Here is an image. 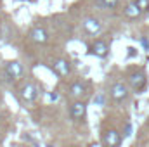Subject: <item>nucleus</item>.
<instances>
[{
  "label": "nucleus",
  "instance_id": "nucleus-1",
  "mask_svg": "<svg viewBox=\"0 0 149 147\" xmlns=\"http://www.w3.org/2000/svg\"><path fill=\"white\" fill-rule=\"evenodd\" d=\"M127 81H128V87H130L135 94H142V92L148 88V74H146L144 69H141V68L128 69Z\"/></svg>",
  "mask_w": 149,
  "mask_h": 147
},
{
  "label": "nucleus",
  "instance_id": "nucleus-2",
  "mask_svg": "<svg viewBox=\"0 0 149 147\" xmlns=\"http://www.w3.org/2000/svg\"><path fill=\"white\" fill-rule=\"evenodd\" d=\"M3 73H5V76L10 81H19V80L24 78V73L26 71H24V64L21 61L12 59V61H7L3 64Z\"/></svg>",
  "mask_w": 149,
  "mask_h": 147
},
{
  "label": "nucleus",
  "instance_id": "nucleus-3",
  "mask_svg": "<svg viewBox=\"0 0 149 147\" xmlns=\"http://www.w3.org/2000/svg\"><path fill=\"white\" fill-rule=\"evenodd\" d=\"M38 95H40L38 87H37V83H33V81H26V83H23L21 88H19V97H21L24 102H28V104H33L38 99Z\"/></svg>",
  "mask_w": 149,
  "mask_h": 147
},
{
  "label": "nucleus",
  "instance_id": "nucleus-4",
  "mask_svg": "<svg viewBox=\"0 0 149 147\" xmlns=\"http://www.w3.org/2000/svg\"><path fill=\"white\" fill-rule=\"evenodd\" d=\"M102 144L104 147H120L123 142V133L118 132L116 128H108L102 132Z\"/></svg>",
  "mask_w": 149,
  "mask_h": 147
},
{
  "label": "nucleus",
  "instance_id": "nucleus-5",
  "mask_svg": "<svg viewBox=\"0 0 149 147\" xmlns=\"http://www.w3.org/2000/svg\"><path fill=\"white\" fill-rule=\"evenodd\" d=\"M109 97L113 102H123L128 97V87L123 81H113L109 87Z\"/></svg>",
  "mask_w": 149,
  "mask_h": 147
},
{
  "label": "nucleus",
  "instance_id": "nucleus-6",
  "mask_svg": "<svg viewBox=\"0 0 149 147\" xmlns=\"http://www.w3.org/2000/svg\"><path fill=\"white\" fill-rule=\"evenodd\" d=\"M70 116L73 121H83L87 116V102L81 99H74L70 104Z\"/></svg>",
  "mask_w": 149,
  "mask_h": 147
},
{
  "label": "nucleus",
  "instance_id": "nucleus-7",
  "mask_svg": "<svg viewBox=\"0 0 149 147\" xmlns=\"http://www.w3.org/2000/svg\"><path fill=\"white\" fill-rule=\"evenodd\" d=\"M81 28H83V31H85L88 37H95V35H99V33L102 31V23H101L97 17L88 16V17H85V19H83Z\"/></svg>",
  "mask_w": 149,
  "mask_h": 147
},
{
  "label": "nucleus",
  "instance_id": "nucleus-8",
  "mask_svg": "<svg viewBox=\"0 0 149 147\" xmlns=\"http://www.w3.org/2000/svg\"><path fill=\"white\" fill-rule=\"evenodd\" d=\"M50 69L54 71L56 76L66 78V76H70V73H71V64H70V61H66V59H63V57H57V59L52 61Z\"/></svg>",
  "mask_w": 149,
  "mask_h": 147
},
{
  "label": "nucleus",
  "instance_id": "nucleus-9",
  "mask_svg": "<svg viewBox=\"0 0 149 147\" xmlns=\"http://www.w3.org/2000/svg\"><path fill=\"white\" fill-rule=\"evenodd\" d=\"M88 54L90 55H95L99 59H106L109 55V43L104 42V40H97V42H94L88 47Z\"/></svg>",
  "mask_w": 149,
  "mask_h": 147
},
{
  "label": "nucleus",
  "instance_id": "nucleus-10",
  "mask_svg": "<svg viewBox=\"0 0 149 147\" xmlns=\"http://www.w3.org/2000/svg\"><path fill=\"white\" fill-rule=\"evenodd\" d=\"M30 40L33 42V43H38V45H45L47 42H49V33L43 30V28H31L30 30Z\"/></svg>",
  "mask_w": 149,
  "mask_h": 147
},
{
  "label": "nucleus",
  "instance_id": "nucleus-11",
  "mask_svg": "<svg viewBox=\"0 0 149 147\" xmlns=\"http://www.w3.org/2000/svg\"><path fill=\"white\" fill-rule=\"evenodd\" d=\"M85 94H87V87H85L83 81L76 80V81H73V83L70 85V95H71L73 99H81Z\"/></svg>",
  "mask_w": 149,
  "mask_h": 147
},
{
  "label": "nucleus",
  "instance_id": "nucleus-12",
  "mask_svg": "<svg viewBox=\"0 0 149 147\" xmlns=\"http://www.w3.org/2000/svg\"><path fill=\"white\" fill-rule=\"evenodd\" d=\"M123 12H125V16H127L128 19H137V17H141V14H142V10L137 7L135 2H128V3L125 5Z\"/></svg>",
  "mask_w": 149,
  "mask_h": 147
},
{
  "label": "nucleus",
  "instance_id": "nucleus-13",
  "mask_svg": "<svg viewBox=\"0 0 149 147\" xmlns=\"http://www.w3.org/2000/svg\"><path fill=\"white\" fill-rule=\"evenodd\" d=\"M99 3H101V7H104V9H108V10H114V9L118 7L120 0H101Z\"/></svg>",
  "mask_w": 149,
  "mask_h": 147
},
{
  "label": "nucleus",
  "instance_id": "nucleus-14",
  "mask_svg": "<svg viewBox=\"0 0 149 147\" xmlns=\"http://www.w3.org/2000/svg\"><path fill=\"white\" fill-rule=\"evenodd\" d=\"M135 3H137V7L142 10V12H146V10H149V0H134Z\"/></svg>",
  "mask_w": 149,
  "mask_h": 147
},
{
  "label": "nucleus",
  "instance_id": "nucleus-15",
  "mask_svg": "<svg viewBox=\"0 0 149 147\" xmlns=\"http://www.w3.org/2000/svg\"><path fill=\"white\" fill-rule=\"evenodd\" d=\"M94 102H95L97 106H104V102H106V95H104L102 92H99V94L94 97Z\"/></svg>",
  "mask_w": 149,
  "mask_h": 147
},
{
  "label": "nucleus",
  "instance_id": "nucleus-16",
  "mask_svg": "<svg viewBox=\"0 0 149 147\" xmlns=\"http://www.w3.org/2000/svg\"><path fill=\"white\" fill-rule=\"evenodd\" d=\"M132 130H134V128H132V125H130V123H125V130H123V137H130V135H132Z\"/></svg>",
  "mask_w": 149,
  "mask_h": 147
},
{
  "label": "nucleus",
  "instance_id": "nucleus-17",
  "mask_svg": "<svg viewBox=\"0 0 149 147\" xmlns=\"http://www.w3.org/2000/svg\"><path fill=\"white\" fill-rule=\"evenodd\" d=\"M148 123H149V118H148Z\"/></svg>",
  "mask_w": 149,
  "mask_h": 147
}]
</instances>
